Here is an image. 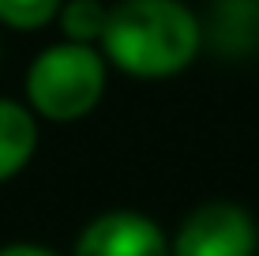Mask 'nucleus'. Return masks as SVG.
<instances>
[{"instance_id":"7ed1b4c3","label":"nucleus","mask_w":259,"mask_h":256,"mask_svg":"<svg viewBox=\"0 0 259 256\" xmlns=\"http://www.w3.org/2000/svg\"><path fill=\"white\" fill-rule=\"evenodd\" d=\"M259 252V226L252 211L233 200L199 204L177 226L169 256H255Z\"/></svg>"},{"instance_id":"0eeeda50","label":"nucleus","mask_w":259,"mask_h":256,"mask_svg":"<svg viewBox=\"0 0 259 256\" xmlns=\"http://www.w3.org/2000/svg\"><path fill=\"white\" fill-rule=\"evenodd\" d=\"M64 0H0V23L12 30H41L57 19Z\"/></svg>"},{"instance_id":"20e7f679","label":"nucleus","mask_w":259,"mask_h":256,"mask_svg":"<svg viewBox=\"0 0 259 256\" xmlns=\"http://www.w3.org/2000/svg\"><path fill=\"white\" fill-rule=\"evenodd\" d=\"M71 256H169V234L143 211H105L79 230Z\"/></svg>"},{"instance_id":"f03ea898","label":"nucleus","mask_w":259,"mask_h":256,"mask_svg":"<svg viewBox=\"0 0 259 256\" xmlns=\"http://www.w3.org/2000/svg\"><path fill=\"white\" fill-rule=\"evenodd\" d=\"M105 79L109 60L98 46L57 42L41 49L26 68V105L53 125H71L94 113L105 94Z\"/></svg>"},{"instance_id":"6e6552de","label":"nucleus","mask_w":259,"mask_h":256,"mask_svg":"<svg viewBox=\"0 0 259 256\" xmlns=\"http://www.w3.org/2000/svg\"><path fill=\"white\" fill-rule=\"evenodd\" d=\"M0 256H57V252H53V249H46V245L15 241V245H4V249H0Z\"/></svg>"},{"instance_id":"39448f33","label":"nucleus","mask_w":259,"mask_h":256,"mask_svg":"<svg viewBox=\"0 0 259 256\" xmlns=\"http://www.w3.org/2000/svg\"><path fill=\"white\" fill-rule=\"evenodd\" d=\"M34 151H38V121L30 105L0 98V181L23 173Z\"/></svg>"},{"instance_id":"423d86ee","label":"nucleus","mask_w":259,"mask_h":256,"mask_svg":"<svg viewBox=\"0 0 259 256\" xmlns=\"http://www.w3.org/2000/svg\"><path fill=\"white\" fill-rule=\"evenodd\" d=\"M64 42H79V46H98L109 23V4L102 0H64L57 12Z\"/></svg>"},{"instance_id":"f257e3e1","label":"nucleus","mask_w":259,"mask_h":256,"mask_svg":"<svg viewBox=\"0 0 259 256\" xmlns=\"http://www.w3.org/2000/svg\"><path fill=\"white\" fill-rule=\"evenodd\" d=\"M203 23L184 0H117L98 42L102 57L132 79H169L192 64Z\"/></svg>"}]
</instances>
